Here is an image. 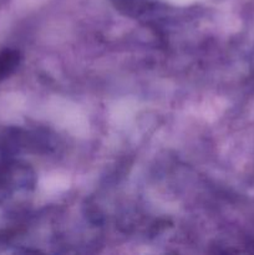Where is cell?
Returning a JSON list of instances; mask_svg holds the SVG:
<instances>
[{"mask_svg": "<svg viewBox=\"0 0 254 255\" xmlns=\"http://www.w3.org/2000/svg\"><path fill=\"white\" fill-rule=\"evenodd\" d=\"M19 52L15 50H4L0 52V82L4 81L9 75L14 72L19 65Z\"/></svg>", "mask_w": 254, "mask_h": 255, "instance_id": "1", "label": "cell"}]
</instances>
